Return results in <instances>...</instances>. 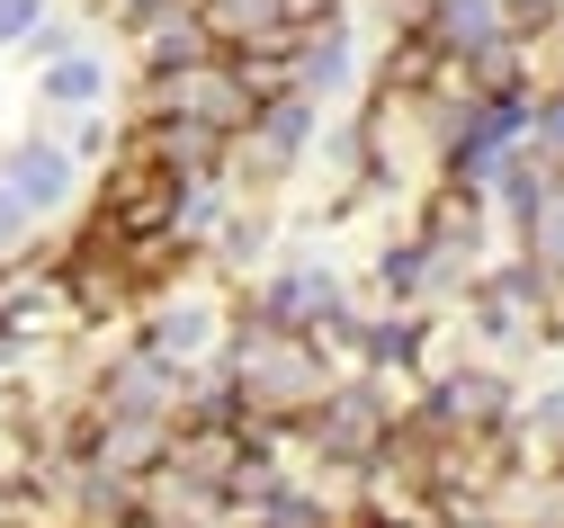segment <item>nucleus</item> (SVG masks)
I'll return each instance as SVG.
<instances>
[{"instance_id": "1", "label": "nucleus", "mask_w": 564, "mask_h": 528, "mask_svg": "<svg viewBox=\"0 0 564 528\" xmlns=\"http://www.w3.org/2000/svg\"><path fill=\"white\" fill-rule=\"evenodd\" d=\"M225 323H234V305L216 287H153L144 295V332H134V341H144L153 358H171V367H206L225 349Z\"/></svg>"}, {"instance_id": "2", "label": "nucleus", "mask_w": 564, "mask_h": 528, "mask_svg": "<svg viewBox=\"0 0 564 528\" xmlns=\"http://www.w3.org/2000/svg\"><path fill=\"white\" fill-rule=\"evenodd\" d=\"M0 188H10V206H19L28 224H54L63 206H73V188H82V162L36 126V134H19L10 153H0Z\"/></svg>"}, {"instance_id": "3", "label": "nucleus", "mask_w": 564, "mask_h": 528, "mask_svg": "<svg viewBox=\"0 0 564 528\" xmlns=\"http://www.w3.org/2000/svg\"><path fill=\"white\" fill-rule=\"evenodd\" d=\"M349 82H359V19H314L288 36V90H305L314 108H332Z\"/></svg>"}, {"instance_id": "4", "label": "nucleus", "mask_w": 564, "mask_h": 528, "mask_svg": "<svg viewBox=\"0 0 564 528\" xmlns=\"http://www.w3.org/2000/svg\"><path fill=\"white\" fill-rule=\"evenodd\" d=\"M108 90H117V63H108V45H99V36H90L82 54L36 63V108H45V117H99V108H108Z\"/></svg>"}, {"instance_id": "5", "label": "nucleus", "mask_w": 564, "mask_h": 528, "mask_svg": "<svg viewBox=\"0 0 564 528\" xmlns=\"http://www.w3.org/2000/svg\"><path fill=\"white\" fill-rule=\"evenodd\" d=\"M126 45H134V63H144V72H188V63H216V45H206V28H197V10H188V0L153 10L144 28L126 36Z\"/></svg>"}, {"instance_id": "6", "label": "nucleus", "mask_w": 564, "mask_h": 528, "mask_svg": "<svg viewBox=\"0 0 564 528\" xmlns=\"http://www.w3.org/2000/svg\"><path fill=\"white\" fill-rule=\"evenodd\" d=\"M45 10H54V0H0V45H28Z\"/></svg>"}]
</instances>
